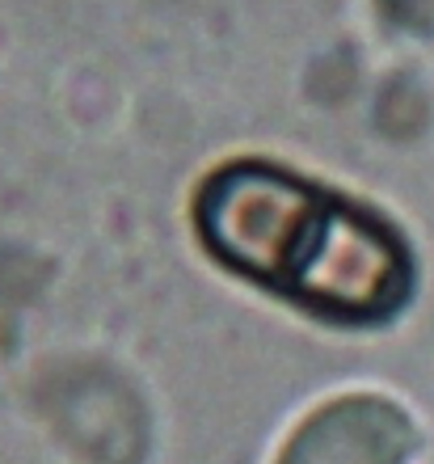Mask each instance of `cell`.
Returning <instances> with one entry per match:
<instances>
[{
    "label": "cell",
    "mask_w": 434,
    "mask_h": 464,
    "mask_svg": "<svg viewBox=\"0 0 434 464\" xmlns=\"http://www.w3.org/2000/svg\"><path fill=\"white\" fill-rule=\"evenodd\" d=\"M203 237L236 270L333 317H388L410 292V254L388 224L265 165L207 186Z\"/></svg>",
    "instance_id": "cell-1"
},
{
    "label": "cell",
    "mask_w": 434,
    "mask_h": 464,
    "mask_svg": "<svg viewBox=\"0 0 434 464\" xmlns=\"http://www.w3.org/2000/svg\"><path fill=\"white\" fill-rule=\"evenodd\" d=\"M413 448V422L388 401H342L300 430L283 464H400Z\"/></svg>",
    "instance_id": "cell-2"
}]
</instances>
